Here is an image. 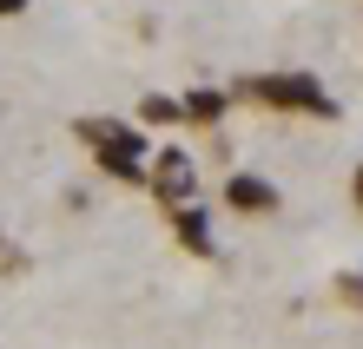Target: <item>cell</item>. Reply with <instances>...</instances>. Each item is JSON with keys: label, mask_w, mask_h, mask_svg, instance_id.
I'll return each mask as SVG.
<instances>
[{"label": "cell", "mask_w": 363, "mask_h": 349, "mask_svg": "<svg viewBox=\"0 0 363 349\" xmlns=\"http://www.w3.org/2000/svg\"><path fill=\"white\" fill-rule=\"evenodd\" d=\"M251 99L271 105V113H317V119H337V105L324 93L317 73H258L251 79Z\"/></svg>", "instance_id": "6da1fadb"}, {"label": "cell", "mask_w": 363, "mask_h": 349, "mask_svg": "<svg viewBox=\"0 0 363 349\" xmlns=\"http://www.w3.org/2000/svg\"><path fill=\"white\" fill-rule=\"evenodd\" d=\"M79 132H86L93 145H99V165L106 171H113V178H125V185H139L145 178V139L133 132V125H113V119H86V125H79Z\"/></svg>", "instance_id": "7a4b0ae2"}, {"label": "cell", "mask_w": 363, "mask_h": 349, "mask_svg": "<svg viewBox=\"0 0 363 349\" xmlns=\"http://www.w3.org/2000/svg\"><path fill=\"white\" fill-rule=\"evenodd\" d=\"M225 205L245 211V217H271L277 211V185L258 178V171H231V178H225Z\"/></svg>", "instance_id": "3957f363"}, {"label": "cell", "mask_w": 363, "mask_h": 349, "mask_svg": "<svg viewBox=\"0 0 363 349\" xmlns=\"http://www.w3.org/2000/svg\"><path fill=\"white\" fill-rule=\"evenodd\" d=\"M145 178L159 185L165 205H185V191H191V159H185V151H159V171H145Z\"/></svg>", "instance_id": "277c9868"}, {"label": "cell", "mask_w": 363, "mask_h": 349, "mask_svg": "<svg viewBox=\"0 0 363 349\" xmlns=\"http://www.w3.org/2000/svg\"><path fill=\"white\" fill-rule=\"evenodd\" d=\"M172 217H179V237H185V251H199V257H211V224H205V211H191V205H179Z\"/></svg>", "instance_id": "5b68a950"}, {"label": "cell", "mask_w": 363, "mask_h": 349, "mask_svg": "<svg viewBox=\"0 0 363 349\" xmlns=\"http://www.w3.org/2000/svg\"><path fill=\"white\" fill-rule=\"evenodd\" d=\"M179 119H225V93H218V86L185 93V99H179Z\"/></svg>", "instance_id": "8992f818"}, {"label": "cell", "mask_w": 363, "mask_h": 349, "mask_svg": "<svg viewBox=\"0 0 363 349\" xmlns=\"http://www.w3.org/2000/svg\"><path fill=\"white\" fill-rule=\"evenodd\" d=\"M139 119H145V125H172V119H179V99H165V93H145Z\"/></svg>", "instance_id": "52a82bcc"}, {"label": "cell", "mask_w": 363, "mask_h": 349, "mask_svg": "<svg viewBox=\"0 0 363 349\" xmlns=\"http://www.w3.org/2000/svg\"><path fill=\"white\" fill-rule=\"evenodd\" d=\"M27 7H33V0H0V20H20Z\"/></svg>", "instance_id": "ba28073f"}, {"label": "cell", "mask_w": 363, "mask_h": 349, "mask_svg": "<svg viewBox=\"0 0 363 349\" xmlns=\"http://www.w3.org/2000/svg\"><path fill=\"white\" fill-rule=\"evenodd\" d=\"M350 198H357V211H363V165H357V178H350Z\"/></svg>", "instance_id": "9c48e42d"}]
</instances>
